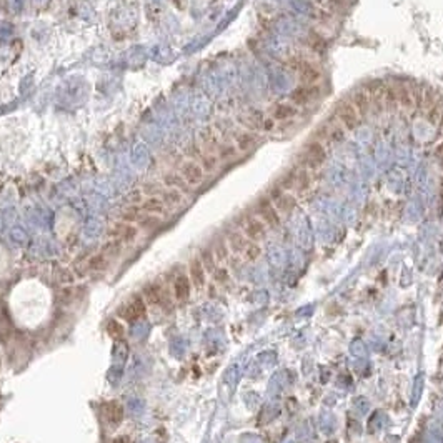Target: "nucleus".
Wrapping results in <instances>:
<instances>
[{
  "mask_svg": "<svg viewBox=\"0 0 443 443\" xmlns=\"http://www.w3.org/2000/svg\"><path fill=\"white\" fill-rule=\"evenodd\" d=\"M107 332L112 338H122L123 333H125V328H123V325L120 322L110 320V322H108V325H107Z\"/></svg>",
  "mask_w": 443,
  "mask_h": 443,
  "instance_id": "obj_26",
  "label": "nucleus"
},
{
  "mask_svg": "<svg viewBox=\"0 0 443 443\" xmlns=\"http://www.w3.org/2000/svg\"><path fill=\"white\" fill-rule=\"evenodd\" d=\"M268 200L272 202V205L277 208V212L280 213V215H285V217L292 215V212L297 208V197L293 195V193L283 192L282 188L278 187L272 188Z\"/></svg>",
  "mask_w": 443,
  "mask_h": 443,
  "instance_id": "obj_3",
  "label": "nucleus"
},
{
  "mask_svg": "<svg viewBox=\"0 0 443 443\" xmlns=\"http://www.w3.org/2000/svg\"><path fill=\"white\" fill-rule=\"evenodd\" d=\"M143 193H142V190H133L130 195H128V200H130L133 205H135V203H142L143 200Z\"/></svg>",
  "mask_w": 443,
  "mask_h": 443,
  "instance_id": "obj_29",
  "label": "nucleus"
},
{
  "mask_svg": "<svg viewBox=\"0 0 443 443\" xmlns=\"http://www.w3.org/2000/svg\"><path fill=\"white\" fill-rule=\"evenodd\" d=\"M435 157H437L438 163H440V167L443 168V145H440V147L437 148V152H435Z\"/></svg>",
  "mask_w": 443,
  "mask_h": 443,
  "instance_id": "obj_30",
  "label": "nucleus"
},
{
  "mask_svg": "<svg viewBox=\"0 0 443 443\" xmlns=\"http://www.w3.org/2000/svg\"><path fill=\"white\" fill-rule=\"evenodd\" d=\"M105 418L112 427H117L123 418V408L120 403L110 402L105 405Z\"/></svg>",
  "mask_w": 443,
  "mask_h": 443,
  "instance_id": "obj_15",
  "label": "nucleus"
},
{
  "mask_svg": "<svg viewBox=\"0 0 443 443\" xmlns=\"http://www.w3.org/2000/svg\"><path fill=\"white\" fill-rule=\"evenodd\" d=\"M442 200H443V182H442Z\"/></svg>",
  "mask_w": 443,
  "mask_h": 443,
  "instance_id": "obj_32",
  "label": "nucleus"
},
{
  "mask_svg": "<svg viewBox=\"0 0 443 443\" xmlns=\"http://www.w3.org/2000/svg\"><path fill=\"white\" fill-rule=\"evenodd\" d=\"M320 95V88L318 85H307V83H302L300 87L293 88L290 93V102L295 107H305L308 103H312L315 98Z\"/></svg>",
  "mask_w": 443,
  "mask_h": 443,
  "instance_id": "obj_6",
  "label": "nucleus"
},
{
  "mask_svg": "<svg viewBox=\"0 0 443 443\" xmlns=\"http://www.w3.org/2000/svg\"><path fill=\"white\" fill-rule=\"evenodd\" d=\"M162 200L167 207H180L183 203V193L178 188H167L162 193Z\"/></svg>",
  "mask_w": 443,
  "mask_h": 443,
  "instance_id": "obj_17",
  "label": "nucleus"
},
{
  "mask_svg": "<svg viewBox=\"0 0 443 443\" xmlns=\"http://www.w3.org/2000/svg\"><path fill=\"white\" fill-rule=\"evenodd\" d=\"M327 157H328V147L323 145L322 142L313 140V142H308L305 148H303L300 155V162L298 163H302L308 170L320 173L323 163L327 162Z\"/></svg>",
  "mask_w": 443,
  "mask_h": 443,
  "instance_id": "obj_2",
  "label": "nucleus"
},
{
  "mask_svg": "<svg viewBox=\"0 0 443 443\" xmlns=\"http://www.w3.org/2000/svg\"><path fill=\"white\" fill-rule=\"evenodd\" d=\"M213 257H215L217 262H225L228 258V247L223 242L217 243L215 248H213Z\"/></svg>",
  "mask_w": 443,
  "mask_h": 443,
  "instance_id": "obj_27",
  "label": "nucleus"
},
{
  "mask_svg": "<svg viewBox=\"0 0 443 443\" xmlns=\"http://www.w3.org/2000/svg\"><path fill=\"white\" fill-rule=\"evenodd\" d=\"M142 213H143L142 207L138 208V207H135V205H132V207L125 208V210L122 212V218H123V220H125L127 223L138 222V220H142Z\"/></svg>",
  "mask_w": 443,
  "mask_h": 443,
  "instance_id": "obj_24",
  "label": "nucleus"
},
{
  "mask_svg": "<svg viewBox=\"0 0 443 443\" xmlns=\"http://www.w3.org/2000/svg\"><path fill=\"white\" fill-rule=\"evenodd\" d=\"M337 122L340 123L347 132H352L360 125L362 117L360 113L357 112V108L353 107L352 102H345L337 108Z\"/></svg>",
  "mask_w": 443,
  "mask_h": 443,
  "instance_id": "obj_4",
  "label": "nucleus"
},
{
  "mask_svg": "<svg viewBox=\"0 0 443 443\" xmlns=\"http://www.w3.org/2000/svg\"><path fill=\"white\" fill-rule=\"evenodd\" d=\"M112 233L117 238H122V240H125V242H130L137 237L138 230L133 225H130V223H118V225L113 228Z\"/></svg>",
  "mask_w": 443,
  "mask_h": 443,
  "instance_id": "obj_16",
  "label": "nucleus"
},
{
  "mask_svg": "<svg viewBox=\"0 0 443 443\" xmlns=\"http://www.w3.org/2000/svg\"><path fill=\"white\" fill-rule=\"evenodd\" d=\"M183 180L187 182L188 187H198L205 178V170L198 162H185L182 165V173Z\"/></svg>",
  "mask_w": 443,
  "mask_h": 443,
  "instance_id": "obj_8",
  "label": "nucleus"
},
{
  "mask_svg": "<svg viewBox=\"0 0 443 443\" xmlns=\"http://www.w3.org/2000/svg\"><path fill=\"white\" fill-rule=\"evenodd\" d=\"M145 300L148 303H158L160 302V290L157 287H148L145 290Z\"/></svg>",
  "mask_w": 443,
  "mask_h": 443,
  "instance_id": "obj_28",
  "label": "nucleus"
},
{
  "mask_svg": "<svg viewBox=\"0 0 443 443\" xmlns=\"http://www.w3.org/2000/svg\"><path fill=\"white\" fill-rule=\"evenodd\" d=\"M120 315L128 322H135L138 318L145 315V302L142 297H135L132 302H128L125 307L122 308Z\"/></svg>",
  "mask_w": 443,
  "mask_h": 443,
  "instance_id": "obj_10",
  "label": "nucleus"
},
{
  "mask_svg": "<svg viewBox=\"0 0 443 443\" xmlns=\"http://www.w3.org/2000/svg\"><path fill=\"white\" fill-rule=\"evenodd\" d=\"M350 102L353 103V107L357 108V112L360 113V117L367 115L368 110H370L372 105H373V100H372L370 95H368V93H367L365 90L357 92L355 95L352 97V100H350Z\"/></svg>",
  "mask_w": 443,
  "mask_h": 443,
  "instance_id": "obj_12",
  "label": "nucleus"
},
{
  "mask_svg": "<svg viewBox=\"0 0 443 443\" xmlns=\"http://www.w3.org/2000/svg\"><path fill=\"white\" fill-rule=\"evenodd\" d=\"M283 65L295 73V75L300 78L302 83H307V85H318V82H320L322 78V72L317 63L298 55L295 50L285 52V55H283Z\"/></svg>",
  "mask_w": 443,
  "mask_h": 443,
  "instance_id": "obj_1",
  "label": "nucleus"
},
{
  "mask_svg": "<svg viewBox=\"0 0 443 443\" xmlns=\"http://www.w3.org/2000/svg\"><path fill=\"white\" fill-rule=\"evenodd\" d=\"M257 213H258V218L265 223V225L268 228H278L282 223V215L277 212V208L272 205V202L268 200V198H263V200H260V203H258L257 207Z\"/></svg>",
  "mask_w": 443,
  "mask_h": 443,
  "instance_id": "obj_7",
  "label": "nucleus"
},
{
  "mask_svg": "<svg viewBox=\"0 0 443 443\" xmlns=\"http://www.w3.org/2000/svg\"><path fill=\"white\" fill-rule=\"evenodd\" d=\"M297 115V107L292 102H278L272 110L273 122H290Z\"/></svg>",
  "mask_w": 443,
  "mask_h": 443,
  "instance_id": "obj_11",
  "label": "nucleus"
},
{
  "mask_svg": "<svg viewBox=\"0 0 443 443\" xmlns=\"http://www.w3.org/2000/svg\"><path fill=\"white\" fill-rule=\"evenodd\" d=\"M163 183H165L168 188H178V190H183V188L187 187V182L183 180V177L173 172L167 173V175L163 177Z\"/></svg>",
  "mask_w": 443,
  "mask_h": 443,
  "instance_id": "obj_21",
  "label": "nucleus"
},
{
  "mask_svg": "<svg viewBox=\"0 0 443 443\" xmlns=\"http://www.w3.org/2000/svg\"><path fill=\"white\" fill-rule=\"evenodd\" d=\"M173 293H175L177 300H185L190 295V280L187 277H178L173 283Z\"/></svg>",
  "mask_w": 443,
  "mask_h": 443,
  "instance_id": "obj_19",
  "label": "nucleus"
},
{
  "mask_svg": "<svg viewBox=\"0 0 443 443\" xmlns=\"http://www.w3.org/2000/svg\"><path fill=\"white\" fill-rule=\"evenodd\" d=\"M200 262H202L203 268H205V272H210V273L215 272V257H213V252H210V250H203V252H202Z\"/></svg>",
  "mask_w": 443,
  "mask_h": 443,
  "instance_id": "obj_25",
  "label": "nucleus"
},
{
  "mask_svg": "<svg viewBox=\"0 0 443 443\" xmlns=\"http://www.w3.org/2000/svg\"><path fill=\"white\" fill-rule=\"evenodd\" d=\"M165 203H163L162 198L155 197H148L142 202V210L145 213H150V215H162L165 213Z\"/></svg>",
  "mask_w": 443,
  "mask_h": 443,
  "instance_id": "obj_13",
  "label": "nucleus"
},
{
  "mask_svg": "<svg viewBox=\"0 0 443 443\" xmlns=\"http://www.w3.org/2000/svg\"><path fill=\"white\" fill-rule=\"evenodd\" d=\"M235 147L240 152H248L255 147V137L250 132H242L235 137Z\"/></svg>",
  "mask_w": 443,
  "mask_h": 443,
  "instance_id": "obj_20",
  "label": "nucleus"
},
{
  "mask_svg": "<svg viewBox=\"0 0 443 443\" xmlns=\"http://www.w3.org/2000/svg\"><path fill=\"white\" fill-rule=\"evenodd\" d=\"M243 232L248 240L258 243L267 237V225L258 217H247L243 223Z\"/></svg>",
  "mask_w": 443,
  "mask_h": 443,
  "instance_id": "obj_9",
  "label": "nucleus"
},
{
  "mask_svg": "<svg viewBox=\"0 0 443 443\" xmlns=\"http://www.w3.org/2000/svg\"><path fill=\"white\" fill-rule=\"evenodd\" d=\"M248 242L250 240L240 232H232L230 235H228V245H230V248L235 253H243L245 247L248 245Z\"/></svg>",
  "mask_w": 443,
  "mask_h": 443,
  "instance_id": "obj_18",
  "label": "nucleus"
},
{
  "mask_svg": "<svg viewBox=\"0 0 443 443\" xmlns=\"http://www.w3.org/2000/svg\"><path fill=\"white\" fill-rule=\"evenodd\" d=\"M200 165L205 172H213L218 165V157L212 152L200 153Z\"/></svg>",
  "mask_w": 443,
  "mask_h": 443,
  "instance_id": "obj_22",
  "label": "nucleus"
},
{
  "mask_svg": "<svg viewBox=\"0 0 443 443\" xmlns=\"http://www.w3.org/2000/svg\"><path fill=\"white\" fill-rule=\"evenodd\" d=\"M345 128H343L340 123H338L337 120L335 122H330V123H325V125H322L320 128H318V137L317 140L322 142L325 147H330L332 143H338L342 142L343 138H345Z\"/></svg>",
  "mask_w": 443,
  "mask_h": 443,
  "instance_id": "obj_5",
  "label": "nucleus"
},
{
  "mask_svg": "<svg viewBox=\"0 0 443 443\" xmlns=\"http://www.w3.org/2000/svg\"><path fill=\"white\" fill-rule=\"evenodd\" d=\"M127 440L125 438H115V440H113V443H125Z\"/></svg>",
  "mask_w": 443,
  "mask_h": 443,
  "instance_id": "obj_31",
  "label": "nucleus"
},
{
  "mask_svg": "<svg viewBox=\"0 0 443 443\" xmlns=\"http://www.w3.org/2000/svg\"><path fill=\"white\" fill-rule=\"evenodd\" d=\"M242 255L245 257L248 262H255L262 255V247L258 245L257 242H252L250 240V242H248V245L245 247V250H243Z\"/></svg>",
  "mask_w": 443,
  "mask_h": 443,
  "instance_id": "obj_23",
  "label": "nucleus"
},
{
  "mask_svg": "<svg viewBox=\"0 0 443 443\" xmlns=\"http://www.w3.org/2000/svg\"><path fill=\"white\" fill-rule=\"evenodd\" d=\"M190 278L197 288H202L205 285V268H203L202 262L198 258H193L190 263Z\"/></svg>",
  "mask_w": 443,
  "mask_h": 443,
  "instance_id": "obj_14",
  "label": "nucleus"
}]
</instances>
